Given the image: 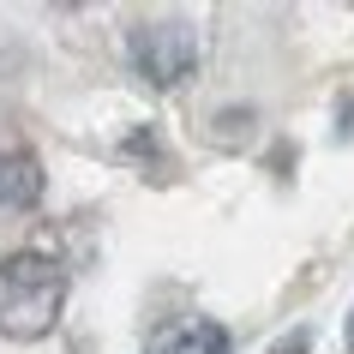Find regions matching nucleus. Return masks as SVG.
<instances>
[{"label": "nucleus", "mask_w": 354, "mask_h": 354, "mask_svg": "<svg viewBox=\"0 0 354 354\" xmlns=\"http://www.w3.org/2000/svg\"><path fill=\"white\" fill-rule=\"evenodd\" d=\"M60 306H66V264H55L48 252L0 259V336L37 342L60 324Z\"/></svg>", "instance_id": "obj_1"}, {"label": "nucleus", "mask_w": 354, "mask_h": 354, "mask_svg": "<svg viewBox=\"0 0 354 354\" xmlns=\"http://www.w3.org/2000/svg\"><path fill=\"white\" fill-rule=\"evenodd\" d=\"M132 66H138V78L145 84H156V91H174L180 78H192V66H198V42H192L187 24H138L132 30Z\"/></svg>", "instance_id": "obj_2"}, {"label": "nucleus", "mask_w": 354, "mask_h": 354, "mask_svg": "<svg viewBox=\"0 0 354 354\" xmlns=\"http://www.w3.org/2000/svg\"><path fill=\"white\" fill-rule=\"evenodd\" d=\"M42 198V162L30 150H6L0 156V205L6 210H24Z\"/></svg>", "instance_id": "obj_3"}, {"label": "nucleus", "mask_w": 354, "mask_h": 354, "mask_svg": "<svg viewBox=\"0 0 354 354\" xmlns=\"http://www.w3.org/2000/svg\"><path fill=\"white\" fill-rule=\"evenodd\" d=\"M145 354H228V330H223V324H210V318H192V324L162 330Z\"/></svg>", "instance_id": "obj_4"}, {"label": "nucleus", "mask_w": 354, "mask_h": 354, "mask_svg": "<svg viewBox=\"0 0 354 354\" xmlns=\"http://www.w3.org/2000/svg\"><path fill=\"white\" fill-rule=\"evenodd\" d=\"M270 354H313V330H288L270 342Z\"/></svg>", "instance_id": "obj_5"}, {"label": "nucleus", "mask_w": 354, "mask_h": 354, "mask_svg": "<svg viewBox=\"0 0 354 354\" xmlns=\"http://www.w3.org/2000/svg\"><path fill=\"white\" fill-rule=\"evenodd\" d=\"M342 342H348V354H354V306H348V324H342Z\"/></svg>", "instance_id": "obj_6"}]
</instances>
